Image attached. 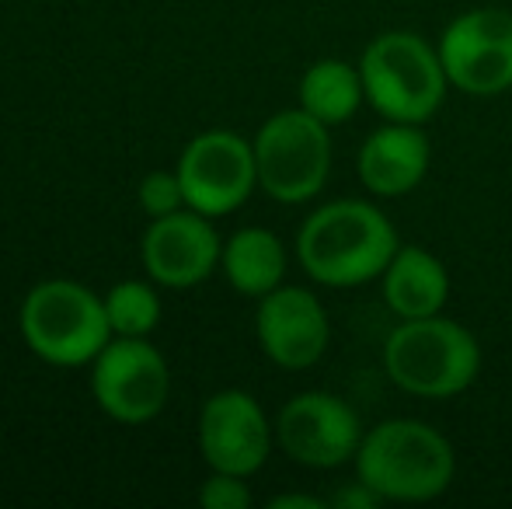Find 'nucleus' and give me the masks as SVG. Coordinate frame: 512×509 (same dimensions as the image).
I'll use <instances>...</instances> for the list:
<instances>
[{
    "label": "nucleus",
    "mask_w": 512,
    "mask_h": 509,
    "mask_svg": "<svg viewBox=\"0 0 512 509\" xmlns=\"http://www.w3.org/2000/svg\"><path fill=\"white\" fill-rule=\"evenodd\" d=\"M91 391L105 415L126 426H140L168 405V363L143 335H112V342L91 363Z\"/></svg>",
    "instance_id": "8"
},
{
    "label": "nucleus",
    "mask_w": 512,
    "mask_h": 509,
    "mask_svg": "<svg viewBox=\"0 0 512 509\" xmlns=\"http://www.w3.org/2000/svg\"><path fill=\"white\" fill-rule=\"evenodd\" d=\"M272 433L262 405L241 387L216 391L199 412V450L209 471L251 478L269 461Z\"/></svg>",
    "instance_id": "11"
},
{
    "label": "nucleus",
    "mask_w": 512,
    "mask_h": 509,
    "mask_svg": "<svg viewBox=\"0 0 512 509\" xmlns=\"http://www.w3.org/2000/svg\"><path fill=\"white\" fill-rule=\"evenodd\" d=\"M366 102L387 123H429L450 88L439 49L415 32H380L359 56Z\"/></svg>",
    "instance_id": "4"
},
{
    "label": "nucleus",
    "mask_w": 512,
    "mask_h": 509,
    "mask_svg": "<svg viewBox=\"0 0 512 509\" xmlns=\"http://www.w3.org/2000/svg\"><path fill=\"white\" fill-rule=\"evenodd\" d=\"M185 206L216 220L241 210L258 185L255 143L230 129L199 133L178 157Z\"/></svg>",
    "instance_id": "9"
},
{
    "label": "nucleus",
    "mask_w": 512,
    "mask_h": 509,
    "mask_svg": "<svg viewBox=\"0 0 512 509\" xmlns=\"http://www.w3.org/2000/svg\"><path fill=\"white\" fill-rule=\"evenodd\" d=\"M384 370L418 398H457L478 381L481 346L471 328L443 314L398 321L384 342Z\"/></svg>",
    "instance_id": "3"
},
{
    "label": "nucleus",
    "mask_w": 512,
    "mask_h": 509,
    "mask_svg": "<svg viewBox=\"0 0 512 509\" xmlns=\"http://www.w3.org/2000/svg\"><path fill=\"white\" fill-rule=\"evenodd\" d=\"M436 49L450 88L471 98H495L512 88V14L502 7L457 14Z\"/></svg>",
    "instance_id": "7"
},
{
    "label": "nucleus",
    "mask_w": 512,
    "mask_h": 509,
    "mask_svg": "<svg viewBox=\"0 0 512 509\" xmlns=\"http://www.w3.org/2000/svg\"><path fill=\"white\" fill-rule=\"evenodd\" d=\"M328 506H338V509H377V506H384V499H380L370 485H363L356 478L349 489L335 492V496L328 499Z\"/></svg>",
    "instance_id": "21"
},
{
    "label": "nucleus",
    "mask_w": 512,
    "mask_h": 509,
    "mask_svg": "<svg viewBox=\"0 0 512 509\" xmlns=\"http://www.w3.org/2000/svg\"><path fill=\"white\" fill-rule=\"evenodd\" d=\"M366 429L359 412L331 391H304L279 408L276 443L290 461L331 471L356 461Z\"/></svg>",
    "instance_id": "10"
},
{
    "label": "nucleus",
    "mask_w": 512,
    "mask_h": 509,
    "mask_svg": "<svg viewBox=\"0 0 512 509\" xmlns=\"http://www.w3.org/2000/svg\"><path fill=\"white\" fill-rule=\"evenodd\" d=\"M398 231L380 206L335 199L317 206L297 234V258L321 286H363L387 269L398 252Z\"/></svg>",
    "instance_id": "1"
},
{
    "label": "nucleus",
    "mask_w": 512,
    "mask_h": 509,
    "mask_svg": "<svg viewBox=\"0 0 512 509\" xmlns=\"http://www.w3.org/2000/svg\"><path fill=\"white\" fill-rule=\"evenodd\" d=\"M230 286L244 297L262 300L286 279V245L265 227H241L223 245L220 258Z\"/></svg>",
    "instance_id": "16"
},
{
    "label": "nucleus",
    "mask_w": 512,
    "mask_h": 509,
    "mask_svg": "<svg viewBox=\"0 0 512 509\" xmlns=\"http://www.w3.org/2000/svg\"><path fill=\"white\" fill-rule=\"evenodd\" d=\"M199 503L206 509H248L251 489L244 485L241 475H227V471H213L199 489Z\"/></svg>",
    "instance_id": "20"
},
{
    "label": "nucleus",
    "mask_w": 512,
    "mask_h": 509,
    "mask_svg": "<svg viewBox=\"0 0 512 509\" xmlns=\"http://www.w3.org/2000/svg\"><path fill=\"white\" fill-rule=\"evenodd\" d=\"M255 332L262 353L283 370H307L324 356L331 325L324 304L304 286H276L258 300Z\"/></svg>",
    "instance_id": "12"
},
{
    "label": "nucleus",
    "mask_w": 512,
    "mask_h": 509,
    "mask_svg": "<svg viewBox=\"0 0 512 509\" xmlns=\"http://www.w3.org/2000/svg\"><path fill=\"white\" fill-rule=\"evenodd\" d=\"M453 475V443L422 419L377 422L356 450V478L384 503L439 499L453 485Z\"/></svg>",
    "instance_id": "2"
},
{
    "label": "nucleus",
    "mask_w": 512,
    "mask_h": 509,
    "mask_svg": "<svg viewBox=\"0 0 512 509\" xmlns=\"http://www.w3.org/2000/svg\"><path fill=\"white\" fill-rule=\"evenodd\" d=\"M366 88L359 67L345 60H317L300 77V109H307L324 126H342L363 109Z\"/></svg>",
    "instance_id": "17"
},
{
    "label": "nucleus",
    "mask_w": 512,
    "mask_h": 509,
    "mask_svg": "<svg viewBox=\"0 0 512 509\" xmlns=\"http://www.w3.org/2000/svg\"><path fill=\"white\" fill-rule=\"evenodd\" d=\"M328 499H317V496H276L269 503V509H324Z\"/></svg>",
    "instance_id": "22"
},
{
    "label": "nucleus",
    "mask_w": 512,
    "mask_h": 509,
    "mask_svg": "<svg viewBox=\"0 0 512 509\" xmlns=\"http://www.w3.org/2000/svg\"><path fill=\"white\" fill-rule=\"evenodd\" d=\"M223 258L220 234L213 231L209 217L196 210H178L157 217L143 234V265L157 286L189 290L213 276Z\"/></svg>",
    "instance_id": "13"
},
{
    "label": "nucleus",
    "mask_w": 512,
    "mask_h": 509,
    "mask_svg": "<svg viewBox=\"0 0 512 509\" xmlns=\"http://www.w3.org/2000/svg\"><path fill=\"white\" fill-rule=\"evenodd\" d=\"M429 161L432 147L422 123H384L359 147L356 175L373 196L398 199L422 185Z\"/></svg>",
    "instance_id": "14"
},
{
    "label": "nucleus",
    "mask_w": 512,
    "mask_h": 509,
    "mask_svg": "<svg viewBox=\"0 0 512 509\" xmlns=\"http://www.w3.org/2000/svg\"><path fill=\"white\" fill-rule=\"evenodd\" d=\"M105 311L112 335H143L147 339L161 325V297L150 283L122 279L105 293Z\"/></svg>",
    "instance_id": "18"
},
{
    "label": "nucleus",
    "mask_w": 512,
    "mask_h": 509,
    "mask_svg": "<svg viewBox=\"0 0 512 509\" xmlns=\"http://www.w3.org/2000/svg\"><path fill=\"white\" fill-rule=\"evenodd\" d=\"M380 279H384L380 286L384 300L398 314V321L443 314L450 300V272L422 245H401L387 269L380 272Z\"/></svg>",
    "instance_id": "15"
},
{
    "label": "nucleus",
    "mask_w": 512,
    "mask_h": 509,
    "mask_svg": "<svg viewBox=\"0 0 512 509\" xmlns=\"http://www.w3.org/2000/svg\"><path fill=\"white\" fill-rule=\"evenodd\" d=\"M331 126L307 109H283L265 119L255 143L258 189L276 203H307L331 171Z\"/></svg>",
    "instance_id": "6"
},
{
    "label": "nucleus",
    "mask_w": 512,
    "mask_h": 509,
    "mask_svg": "<svg viewBox=\"0 0 512 509\" xmlns=\"http://www.w3.org/2000/svg\"><path fill=\"white\" fill-rule=\"evenodd\" d=\"M140 206L154 220L185 210V189H182L178 171H150L140 182Z\"/></svg>",
    "instance_id": "19"
},
{
    "label": "nucleus",
    "mask_w": 512,
    "mask_h": 509,
    "mask_svg": "<svg viewBox=\"0 0 512 509\" xmlns=\"http://www.w3.org/2000/svg\"><path fill=\"white\" fill-rule=\"evenodd\" d=\"M21 335L39 360L84 367L112 342L105 300L74 279H46L21 304Z\"/></svg>",
    "instance_id": "5"
}]
</instances>
